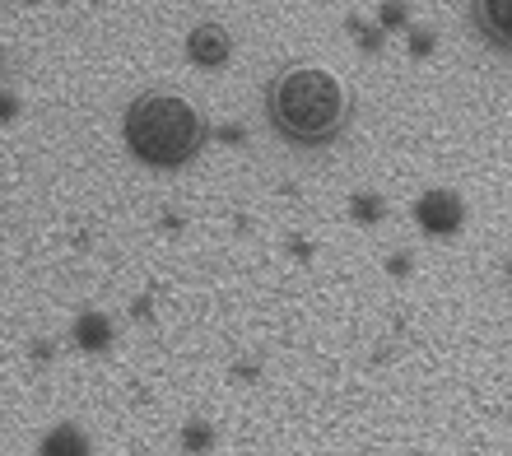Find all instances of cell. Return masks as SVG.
Here are the masks:
<instances>
[{"label": "cell", "instance_id": "6da1fadb", "mask_svg": "<svg viewBox=\"0 0 512 456\" xmlns=\"http://www.w3.org/2000/svg\"><path fill=\"white\" fill-rule=\"evenodd\" d=\"M270 108H275L280 131H289L294 140H326L340 126V117H345V84L322 66L289 70L275 84Z\"/></svg>", "mask_w": 512, "mask_h": 456}, {"label": "cell", "instance_id": "7a4b0ae2", "mask_svg": "<svg viewBox=\"0 0 512 456\" xmlns=\"http://www.w3.org/2000/svg\"><path fill=\"white\" fill-rule=\"evenodd\" d=\"M126 140L145 163H182L201 145V117L173 94H149L126 112Z\"/></svg>", "mask_w": 512, "mask_h": 456}, {"label": "cell", "instance_id": "3957f363", "mask_svg": "<svg viewBox=\"0 0 512 456\" xmlns=\"http://www.w3.org/2000/svg\"><path fill=\"white\" fill-rule=\"evenodd\" d=\"M461 201L452 191H429L424 201H419V224L429 228V233H457L461 228Z\"/></svg>", "mask_w": 512, "mask_h": 456}, {"label": "cell", "instance_id": "277c9868", "mask_svg": "<svg viewBox=\"0 0 512 456\" xmlns=\"http://www.w3.org/2000/svg\"><path fill=\"white\" fill-rule=\"evenodd\" d=\"M191 61H201V66H219V61H229V33L215 24H201L191 33Z\"/></svg>", "mask_w": 512, "mask_h": 456}, {"label": "cell", "instance_id": "5b68a950", "mask_svg": "<svg viewBox=\"0 0 512 456\" xmlns=\"http://www.w3.org/2000/svg\"><path fill=\"white\" fill-rule=\"evenodd\" d=\"M480 19L499 42H512V0H480Z\"/></svg>", "mask_w": 512, "mask_h": 456}, {"label": "cell", "instance_id": "8992f818", "mask_svg": "<svg viewBox=\"0 0 512 456\" xmlns=\"http://www.w3.org/2000/svg\"><path fill=\"white\" fill-rule=\"evenodd\" d=\"M42 456H89V443H84L80 429H56L47 443H42Z\"/></svg>", "mask_w": 512, "mask_h": 456}, {"label": "cell", "instance_id": "52a82bcc", "mask_svg": "<svg viewBox=\"0 0 512 456\" xmlns=\"http://www.w3.org/2000/svg\"><path fill=\"white\" fill-rule=\"evenodd\" d=\"M80 340L89 349L103 345V340H108V322H103V317H84V322H80Z\"/></svg>", "mask_w": 512, "mask_h": 456}]
</instances>
